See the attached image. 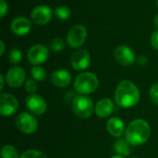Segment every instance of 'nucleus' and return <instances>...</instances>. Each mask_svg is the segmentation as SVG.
<instances>
[{"instance_id": "obj_1", "label": "nucleus", "mask_w": 158, "mask_h": 158, "mask_svg": "<svg viewBox=\"0 0 158 158\" xmlns=\"http://www.w3.org/2000/svg\"><path fill=\"white\" fill-rule=\"evenodd\" d=\"M139 100V89L132 81L125 80L118 84L115 91V101L118 106L131 108L137 105Z\"/></svg>"}, {"instance_id": "obj_2", "label": "nucleus", "mask_w": 158, "mask_h": 158, "mask_svg": "<svg viewBox=\"0 0 158 158\" xmlns=\"http://www.w3.org/2000/svg\"><path fill=\"white\" fill-rule=\"evenodd\" d=\"M151 135V128L144 119H135L126 128L125 140L133 146H139L145 143Z\"/></svg>"}, {"instance_id": "obj_3", "label": "nucleus", "mask_w": 158, "mask_h": 158, "mask_svg": "<svg viewBox=\"0 0 158 158\" xmlns=\"http://www.w3.org/2000/svg\"><path fill=\"white\" fill-rule=\"evenodd\" d=\"M98 84L99 81L97 76L92 72L81 73L74 81V88L81 95L93 94L97 89Z\"/></svg>"}, {"instance_id": "obj_4", "label": "nucleus", "mask_w": 158, "mask_h": 158, "mask_svg": "<svg viewBox=\"0 0 158 158\" xmlns=\"http://www.w3.org/2000/svg\"><path fill=\"white\" fill-rule=\"evenodd\" d=\"M95 109L94 102L85 95H78L72 101V110L80 118H87L91 117Z\"/></svg>"}, {"instance_id": "obj_5", "label": "nucleus", "mask_w": 158, "mask_h": 158, "mask_svg": "<svg viewBox=\"0 0 158 158\" xmlns=\"http://www.w3.org/2000/svg\"><path fill=\"white\" fill-rule=\"evenodd\" d=\"M16 125L19 131L24 134H32L38 129V122L36 118L27 112H23L18 116Z\"/></svg>"}, {"instance_id": "obj_6", "label": "nucleus", "mask_w": 158, "mask_h": 158, "mask_svg": "<svg viewBox=\"0 0 158 158\" xmlns=\"http://www.w3.org/2000/svg\"><path fill=\"white\" fill-rule=\"evenodd\" d=\"M87 39V29L85 26L81 24H77L73 26L68 35H67V42L69 46L78 48L81 47Z\"/></svg>"}, {"instance_id": "obj_7", "label": "nucleus", "mask_w": 158, "mask_h": 158, "mask_svg": "<svg viewBox=\"0 0 158 158\" xmlns=\"http://www.w3.org/2000/svg\"><path fill=\"white\" fill-rule=\"evenodd\" d=\"M49 57V50L44 44L32 45L27 53L29 62L33 66H38L44 63Z\"/></svg>"}, {"instance_id": "obj_8", "label": "nucleus", "mask_w": 158, "mask_h": 158, "mask_svg": "<svg viewBox=\"0 0 158 158\" xmlns=\"http://www.w3.org/2000/svg\"><path fill=\"white\" fill-rule=\"evenodd\" d=\"M19 103L17 98L10 94L2 93L0 94V115L2 117H10L18 110Z\"/></svg>"}, {"instance_id": "obj_9", "label": "nucleus", "mask_w": 158, "mask_h": 158, "mask_svg": "<svg viewBox=\"0 0 158 158\" xmlns=\"http://www.w3.org/2000/svg\"><path fill=\"white\" fill-rule=\"evenodd\" d=\"M25 78H26L25 70L18 66H14L10 68L6 74V81L7 85L14 89L19 88L23 84Z\"/></svg>"}, {"instance_id": "obj_10", "label": "nucleus", "mask_w": 158, "mask_h": 158, "mask_svg": "<svg viewBox=\"0 0 158 158\" xmlns=\"http://www.w3.org/2000/svg\"><path fill=\"white\" fill-rule=\"evenodd\" d=\"M91 62L90 54L85 49H79L75 51L70 57V64L72 68L78 71L86 69Z\"/></svg>"}, {"instance_id": "obj_11", "label": "nucleus", "mask_w": 158, "mask_h": 158, "mask_svg": "<svg viewBox=\"0 0 158 158\" xmlns=\"http://www.w3.org/2000/svg\"><path fill=\"white\" fill-rule=\"evenodd\" d=\"M26 106L27 108L34 115L41 116L44 114L47 108L45 100L35 94H31L26 98Z\"/></svg>"}, {"instance_id": "obj_12", "label": "nucleus", "mask_w": 158, "mask_h": 158, "mask_svg": "<svg viewBox=\"0 0 158 158\" xmlns=\"http://www.w3.org/2000/svg\"><path fill=\"white\" fill-rule=\"evenodd\" d=\"M114 56L117 62L123 67H131L135 62V56L133 51L126 45H120L117 47Z\"/></svg>"}, {"instance_id": "obj_13", "label": "nucleus", "mask_w": 158, "mask_h": 158, "mask_svg": "<svg viewBox=\"0 0 158 158\" xmlns=\"http://www.w3.org/2000/svg\"><path fill=\"white\" fill-rule=\"evenodd\" d=\"M31 19L37 25L47 24L52 19V10L49 6L41 5L36 6L31 12Z\"/></svg>"}, {"instance_id": "obj_14", "label": "nucleus", "mask_w": 158, "mask_h": 158, "mask_svg": "<svg viewBox=\"0 0 158 158\" xmlns=\"http://www.w3.org/2000/svg\"><path fill=\"white\" fill-rule=\"evenodd\" d=\"M10 28L14 34L23 36L31 31V23L30 19L25 17H17L12 20Z\"/></svg>"}, {"instance_id": "obj_15", "label": "nucleus", "mask_w": 158, "mask_h": 158, "mask_svg": "<svg viewBox=\"0 0 158 158\" xmlns=\"http://www.w3.org/2000/svg\"><path fill=\"white\" fill-rule=\"evenodd\" d=\"M71 74L66 69H57L52 73L51 81L58 88H65L69 86L71 82Z\"/></svg>"}, {"instance_id": "obj_16", "label": "nucleus", "mask_w": 158, "mask_h": 158, "mask_svg": "<svg viewBox=\"0 0 158 158\" xmlns=\"http://www.w3.org/2000/svg\"><path fill=\"white\" fill-rule=\"evenodd\" d=\"M114 108V103L109 98H102L97 102L94 111L99 118H105L109 117L113 113Z\"/></svg>"}, {"instance_id": "obj_17", "label": "nucleus", "mask_w": 158, "mask_h": 158, "mask_svg": "<svg viewBox=\"0 0 158 158\" xmlns=\"http://www.w3.org/2000/svg\"><path fill=\"white\" fill-rule=\"evenodd\" d=\"M106 129L110 135L114 137H120L125 131V125L121 118L118 117H113L110 119H108L106 124Z\"/></svg>"}, {"instance_id": "obj_18", "label": "nucleus", "mask_w": 158, "mask_h": 158, "mask_svg": "<svg viewBox=\"0 0 158 158\" xmlns=\"http://www.w3.org/2000/svg\"><path fill=\"white\" fill-rule=\"evenodd\" d=\"M130 143L126 140H118L114 144V151L118 156H129L131 155Z\"/></svg>"}, {"instance_id": "obj_19", "label": "nucleus", "mask_w": 158, "mask_h": 158, "mask_svg": "<svg viewBox=\"0 0 158 158\" xmlns=\"http://www.w3.org/2000/svg\"><path fill=\"white\" fill-rule=\"evenodd\" d=\"M31 72L32 78L37 81H44L47 77V73H46L45 69L39 66H34L31 69Z\"/></svg>"}, {"instance_id": "obj_20", "label": "nucleus", "mask_w": 158, "mask_h": 158, "mask_svg": "<svg viewBox=\"0 0 158 158\" xmlns=\"http://www.w3.org/2000/svg\"><path fill=\"white\" fill-rule=\"evenodd\" d=\"M1 156L2 158H19L18 150L14 146L9 144L5 145L1 149Z\"/></svg>"}, {"instance_id": "obj_21", "label": "nucleus", "mask_w": 158, "mask_h": 158, "mask_svg": "<svg viewBox=\"0 0 158 158\" xmlns=\"http://www.w3.org/2000/svg\"><path fill=\"white\" fill-rule=\"evenodd\" d=\"M55 15L57 19H62V20H65V19H68L70 15H71V11L70 9L66 6H57L55 10Z\"/></svg>"}, {"instance_id": "obj_22", "label": "nucleus", "mask_w": 158, "mask_h": 158, "mask_svg": "<svg viewBox=\"0 0 158 158\" xmlns=\"http://www.w3.org/2000/svg\"><path fill=\"white\" fill-rule=\"evenodd\" d=\"M8 59H9L10 63H12L14 65L19 64L22 59L21 51L19 49H18V48H13L8 54Z\"/></svg>"}, {"instance_id": "obj_23", "label": "nucleus", "mask_w": 158, "mask_h": 158, "mask_svg": "<svg viewBox=\"0 0 158 158\" xmlns=\"http://www.w3.org/2000/svg\"><path fill=\"white\" fill-rule=\"evenodd\" d=\"M64 47H65V42H64V40H63L62 38H60V37H56V38H54V39L51 41V43H50V48H51L54 52H56V53L62 51V50L64 49Z\"/></svg>"}, {"instance_id": "obj_24", "label": "nucleus", "mask_w": 158, "mask_h": 158, "mask_svg": "<svg viewBox=\"0 0 158 158\" xmlns=\"http://www.w3.org/2000/svg\"><path fill=\"white\" fill-rule=\"evenodd\" d=\"M19 158H47V156L37 150H27L19 156Z\"/></svg>"}, {"instance_id": "obj_25", "label": "nucleus", "mask_w": 158, "mask_h": 158, "mask_svg": "<svg viewBox=\"0 0 158 158\" xmlns=\"http://www.w3.org/2000/svg\"><path fill=\"white\" fill-rule=\"evenodd\" d=\"M150 98L154 104L158 106V82L154 83L150 88Z\"/></svg>"}, {"instance_id": "obj_26", "label": "nucleus", "mask_w": 158, "mask_h": 158, "mask_svg": "<svg viewBox=\"0 0 158 158\" xmlns=\"http://www.w3.org/2000/svg\"><path fill=\"white\" fill-rule=\"evenodd\" d=\"M25 90L30 94H34V92L37 90V84H36V82L33 80H27V81L25 83Z\"/></svg>"}, {"instance_id": "obj_27", "label": "nucleus", "mask_w": 158, "mask_h": 158, "mask_svg": "<svg viewBox=\"0 0 158 158\" xmlns=\"http://www.w3.org/2000/svg\"><path fill=\"white\" fill-rule=\"evenodd\" d=\"M8 10L7 3L5 0H0V18H4Z\"/></svg>"}, {"instance_id": "obj_28", "label": "nucleus", "mask_w": 158, "mask_h": 158, "mask_svg": "<svg viewBox=\"0 0 158 158\" xmlns=\"http://www.w3.org/2000/svg\"><path fill=\"white\" fill-rule=\"evenodd\" d=\"M151 44L154 49L158 50V30L154 31L151 36Z\"/></svg>"}, {"instance_id": "obj_29", "label": "nucleus", "mask_w": 158, "mask_h": 158, "mask_svg": "<svg viewBox=\"0 0 158 158\" xmlns=\"http://www.w3.org/2000/svg\"><path fill=\"white\" fill-rule=\"evenodd\" d=\"M137 63H138V65L141 66V67H145V66L148 64V58H147L145 56H141L138 57Z\"/></svg>"}, {"instance_id": "obj_30", "label": "nucleus", "mask_w": 158, "mask_h": 158, "mask_svg": "<svg viewBox=\"0 0 158 158\" xmlns=\"http://www.w3.org/2000/svg\"><path fill=\"white\" fill-rule=\"evenodd\" d=\"M0 45H1V51H0V55L3 56L5 53V44L3 41H0Z\"/></svg>"}, {"instance_id": "obj_31", "label": "nucleus", "mask_w": 158, "mask_h": 158, "mask_svg": "<svg viewBox=\"0 0 158 158\" xmlns=\"http://www.w3.org/2000/svg\"><path fill=\"white\" fill-rule=\"evenodd\" d=\"M0 81H1L0 90H3V88H4V76L3 75H0Z\"/></svg>"}, {"instance_id": "obj_32", "label": "nucleus", "mask_w": 158, "mask_h": 158, "mask_svg": "<svg viewBox=\"0 0 158 158\" xmlns=\"http://www.w3.org/2000/svg\"><path fill=\"white\" fill-rule=\"evenodd\" d=\"M154 23H155V25L158 28V14L157 15H156L155 18H154Z\"/></svg>"}, {"instance_id": "obj_33", "label": "nucleus", "mask_w": 158, "mask_h": 158, "mask_svg": "<svg viewBox=\"0 0 158 158\" xmlns=\"http://www.w3.org/2000/svg\"><path fill=\"white\" fill-rule=\"evenodd\" d=\"M111 158H124V156H113V157H111Z\"/></svg>"}, {"instance_id": "obj_34", "label": "nucleus", "mask_w": 158, "mask_h": 158, "mask_svg": "<svg viewBox=\"0 0 158 158\" xmlns=\"http://www.w3.org/2000/svg\"><path fill=\"white\" fill-rule=\"evenodd\" d=\"M156 5H157L158 6V0H156Z\"/></svg>"}, {"instance_id": "obj_35", "label": "nucleus", "mask_w": 158, "mask_h": 158, "mask_svg": "<svg viewBox=\"0 0 158 158\" xmlns=\"http://www.w3.org/2000/svg\"><path fill=\"white\" fill-rule=\"evenodd\" d=\"M133 158H137V157H133Z\"/></svg>"}]
</instances>
